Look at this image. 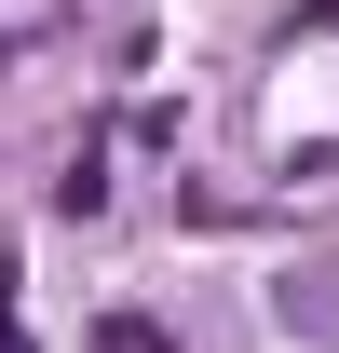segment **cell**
I'll list each match as a JSON object with an SVG mask.
<instances>
[{"label":"cell","mask_w":339,"mask_h":353,"mask_svg":"<svg viewBox=\"0 0 339 353\" xmlns=\"http://www.w3.org/2000/svg\"><path fill=\"white\" fill-rule=\"evenodd\" d=\"M95 204H109V150L82 136V150H68V176H54V218H95Z\"/></svg>","instance_id":"obj_1"},{"label":"cell","mask_w":339,"mask_h":353,"mask_svg":"<svg viewBox=\"0 0 339 353\" xmlns=\"http://www.w3.org/2000/svg\"><path fill=\"white\" fill-rule=\"evenodd\" d=\"M95 353H163V326H150V312H109V326H95Z\"/></svg>","instance_id":"obj_2"}]
</instances>
